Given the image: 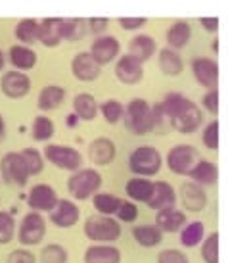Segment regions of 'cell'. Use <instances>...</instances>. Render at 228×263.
<instances>
[{
    "mask_svg": "<svg viewBox=\"0 0 228 263\" xmlns=\"http://www.w3.org/2000/svg\"><path fill=\"white\" fill-rule=\"evenodd\" d=\"M115 77L123 85H138L144 77V64L131 54H125L115 64Z\"/></svg>",
    "mask_w": 228,
    "mask_h": 263,
    "instance_id": "e0dca14e",
    "label": "cell"
},
{
    "mask_svg": "<svg viewBox=\"0 0 228 263\" xmlns=\"http://www.w3.org/2000/svg\"><path fill=\"white\" fill-rule=\"evenodd\" d=\"M194 183H198L199 186H213L219 181V167L215 161L209 160H198L196 165L192 167V171L188 173Z\"/></svg>",
    "mask_w": 228,
    "mask_h": 263,
    "instance_id": "7402d4cb",
    "label": "cell"
},
{
    "mask_svg": "<svg viewBox=\"0 0 228 263\" xmlns=\"http://www.w3.org/2000/svg\"><path fill=\"white\" fill-rule=\"evenodd\" d=\"M201 142H203V146L207 150H219L221 139H219V121L217 119H213L211 123L205 125V129L201 133Z\"/></svg>",
    "mask_w": 228,
    "mask_h": 263,
    "instance_id": "ee69618b",
    "label": "cell"
},
{
    "mask_svg": "<svg viewBox=\"0 0 228 263\" xmlns=\"http://www.w3.org/2000/svg\"><path fill=\"white\" fill-rule=\"evenodd\" d=\"M87 25H89V33L102 35L103 31L108 29L110 20H108V17H90V20H87Z\"/></svg>",
    "mask_w": 228,
    "mask_h": 263,
    "instance_id": "681fc988",
    "label": "cell"
},
{
    "mask_svg": "<svg viewBox=\"0 0 228 263\" xmlns=\"http://www.w3.org/2000/svg\"><path fill=\"white\" fill-rule=\"evenodd\" d=\"M131 233L136 244L142 248H155L163 242V233L155 225H136Z\"/></svg>",
    "mask_w": 228,
    "mask_h": 263,
    "instance_id": "83f0119b",
    "label": "cell"
},
{
    "mask_svg": "<svg viewBox=\"0 0 228 263\" xmlns=\"http://www.w3.org/2000/svg\"><path fill=\"white\" fill-rule=\"evenodd\" d=\"M46 161H50L52 165H56L58 169L69 171L73 173L77 169L82 167V156L81 152L73 146H66V144H46L43 150Z\"/></svg>",
    "mask_w": 228,
    "mask_h": 263,
    "instance_id": "ba28073f",
    "label": "cell"
},
{
    "mask_svg": "<svg viewBox=\"0 0 228 263\" xmlns=\"http://www.w3.org/2000/svg\"><path fill=\"white\" fill-rule=\"evenodd\" d=\"M6 64H8V58H6V54L0 50V71L6 67Z\"/></svg>",
    "mask_w": 228,
    "mask_h": 263,
    "instance_id": "db71d44e",
    "label": "cell"
},
{
    "mask_svg": "<svg viewBox=\"0 0 228 263\" xmlns=\"http://www.w3.org/2000/svg\"><path fill=\"white\" fill-rule=\"evenodd\" d=\"M159 69L161 73H165L167 77H177L182 73L184 69V60L178 54V50L173 48H161L159 52Z\"/></svg>",
    "mask_w": 228,
    "mask_h": 263,
    "instance_id": "f1b7e54d",
    "label": "cell"
},
{
    "mask_svg": "<svg viewBox=\"0 0 228 263\" xmlns=\"http://www.w3.org/2000/svg\"><path fill=\"white\" fill-rule=\"evenodd\" d=\"M66 100V88L59 85H46L43 90L38 92L37 106L40 111H54Z\"/></svg>",
    "mask_w": 228,
    "mask_h": 263,
    "instance_id": "cb8c5ba5",
    "label": "cell"
},
{
    "mask_svg": "<svg viewBox=\"0 0 228 263\" xmlns=\"http://www.w3.org/2000/svg\"><path fill=\"white\" fill-rule=\"evenodd\" d=\"M125 125L127 129L134 135H148L154 131V121H152V106L144 98H133L125 106Z\"/></svg>",
    "mask_w": 228,
    "mask_h": 263,
    "instance_id": "5b68a950",
    "label": "cell"
},
{
    "mask_svg": "<svg viewBox=\"0 0 228 263\" xmlns=\"http://www.w3.org/2000/svg\"><path fill=\"white\" fill-rule=\"evenodd\" d=\"M123 256L117 246H90L85 252V263H121Z\"/></svg>",
    "mask_w": 228,
    "mask_h": 263,
    "instance_id": "4316f807",
    "label": "cell"
},
{
    "mask_svg": "<svg viewBox=\"0 0 228 263\" xmlns=\"http://www.w3.org/2000/svg\"><path fill=\"white\" fill-rule=\"evenodd\" d=\"M58 192L54 186L46 183H38L35 186L29 189L27 194V205H29L33 212H50L54 210V205L58 204Z\"/></svg>",
    "mask_w": 228,
    "mask_h": 263,
    "instance_id": "7c38bea8",
    "label": "cell"
},
{
    "mask_svg": "<svg viewBox=\"0 0 228 263\" xmlns=\"http://www.w3.org/2000/svg\"><path fill=\"white\" fill-rule=\"evenodd\" d=\"M15 39L19 41V44H29L37 43L38 41V22L33 20V17H27V20H22V22L15 25Z\"/></svg>",
    "mask_w": 228,
    "mask_h": 263,
    "instance_id": "e575fe53",
    "label": "cell"
},
{
    "mask_svg": "<svg viewBox=\"0 0 228 263\" xmlns=\"http://www.w3.org/2000/svg\"><path fill=\"white\" fill-rule=\"evenodd\" d=\"M119 52H121V44L111 35H98L92 46H90V56L102 67L111 64L119 56Z\"/></svg>",
    "mask_w": 228,
    "mask_h": 263,
    "instance_id": "9a60e30c",
    "label": "cell"
},
{
    "mask_svg": "<svg viewBox=\"0 0 228 263\" xmlns=\"http://www.w3.org/2000/svg\"><path fill=\"white\" fill-rule=\"evenodd\" d=\"M117 23L125 31H138L140 27H144L148 23L146 17H119Z\"/></svg>",
    "mask_w": 228,
    "mask_h": 263,
    "instance_id": "c3c4849f",
    "label": "cell"
},
{
    "mask_svg": "<svg viewBox=\"0 0 228 263\" xmlns=\"http://www.w3.org/2000/svg\"><path fill=\"white\" fill-rule=\"evenodd\" d=\"M0 88H2V95L12 100H19L31 92V79L25 71H6L0 79Z\"/></svg>",
    "mask_w": 228,
    "mask_h": 263,
    "instance_id": "30bf717a",
    "label": "cell"
},
{
    "mask_svg": "<svg viewBox=\"0 0 228 263\" xmlns=\"http://www.w3.org/2000/svg\"><path fill=\"white\" fill-rule=\"evenodd\" d=\"M180 233V244L186 248H196L201 244L203 236H205V225L201 221H192L178 231Z\"/></svg>",
    "mask_w": 228,
    "mask_h": 263,
    "instance_id": "1f68e13d",
    "label": "cell"
},
{
    "mask_svg": "<svg viewBox=\"0 0 228 263\" xmlns=\"http://www.w3.org/2000/svg\"><path fill=\"white\" fill-rule=\"evenodd\" d=\"M38 41L48 46L56 48L64 41L61 37V17H46L43 22H38Z\"/></svg>",
    "mask_w": 228,
    "mask_h": 263,
    "instance_id": "603a6c76",
    "label": "cell"
},
{
    "mask_svg": "<svg viewBox=\"0 0 228 263\" xmlns=\"http://www.w3.org/2000/svg\"><path fill=\"white\" fill-rule=\"evenodd\" d=\"M155 50H157L155 39L150 37V35H136L129 43V54L134 56L136 60H140L142 64L152 58L155 54Z\"/></svg>",
    "mask_w": 228,
    "mask_h": 263,
    "instance_id": "484cf974",
    "label": "cell"
},
{
    "mask_svg": "<svg viewBox=\"0 0 228 263\" xmlns=\"http://www.w3.org/2000/svg\"><path fill=\"white\" fill-rule=\"evenodd\" d=\"M103 179L96 169H77L67 179V192L73 200H90L100 192Z\"/></svg>",
    "mask_w": 228,
    "mask_h": 263,
    "instance_id": "3957f363",
    "label": "cell"
},
{
    "mask_svg": "<svg viewBox=\"0 0 228 263\" xmlns=\"http://www.w3.org/2000/svg\"><path fill=\"white\" fill-rule=\"evenodd\" d=\"M192 29L186 22H175L167 31V44L173 50H180L186 44L190 43Z\"/></svg>",
    "mask_w": 228,
    "mask_h": 263,
    "instance_id": "4dcf8cb0",
    "label": "cell"
},
{
    "mask_svg": "<svg viewBox=\"0 0 228 263\" xmlns=\"http://www.w3.org/2000/svg\"><path fill=\"white\" fill-rule=\"evenodd\" d=\"M178 200L186 212L198 213L203 212L207 208V192L203 186H199L198 183L194 181H188V183H182L180 189H178Z\"/></svg>",
    "mask_w": 228,
    "mask_h": 263,
    "instance_id": "4fadbf2b",
    "label": "cell"
},
{
    "mask_svg": "<svg viewBox=\"0 0 228 263\" xmlns=\"http://www.w3.org/2000/svg\"><path fill=\"white\" fill-rule=\"evenodd\" d=\"M123 229L115 217L111 215H90L85 221V236L96 244H111L121 238Z\"/></svg>",
    "mask_w": 228,
    "mask_h": 263,
    "instance_id": "7a4b0ae2",
    "label": "cell"
},
{
    "mask_svg": "<svg viewBox=\"0 0 228 263\" xmlns=\"http://www.w3.org/2000/svg\"><path fill=\"white\" fill-rule=\"evenodd\" d=\"M201 106L209 114L217 116L219 114V88H209L205 95H203V98H201Z\"/></svg>",
    "mask_w": 228,
    "mask_h": 263,
    "instance_id": "7dc6e473",
    "label": "cell"
},
{
    "mask_svg": "<svg viewBox=\"0 0 228 263\" xmlns=\"http://www.w3.org/2000/svg\"><path fill=\"white\" fill-rule=\"evenodd\" d=\"M50 223L58 229H71L79 223L81 219V210L69 198H59L58 204L54 205V210H50Z\"/></svg>",
    "mask_w": 228,
    "mask_h": 263,
    "instance_id": "8fae6325",
    "label": "cell"
},
{
    "mask_svg": "<svg viewBox=\"0 0 228 263\" xmlns=\"http://www.w3.org/2000/svg\"><path fill=\"white\" fill-rule=\"evenodd\" d=\"M89 35V25L82 17H69L61 20V37L66 41H82Z\"/></svg>",
    "mask_w": 228,
    "mask_h": 263,
    "instance_id": "d6a6232c",
    "label": "cell"
},
{
    "mask_svg": "<svg viewBox=\"0 0 228 263\" xmlns=\"http://www.w3.org/2000/svg\"><path fill=\"white\" fill-rule=\"evenodd\" d=\"M119 204H121V198L110 192H96L92 196V205L100 215H115Z\"/></svg>",
    "mask_w": 228,
    "mask_h": 263,
    "instance_id": "d590c367",
    "label": "cell"
},
{
    "mask_svg": "<svg viewBox=\"0 0 228 263\" xmlns=\"http://www.w3.org/2000/svg\"><path fill=\"white\" fill-rule=\"evenodd\" d=\"M199 160V152L190 144H177L173 146L167 154V167L171 173L180 177H188L192 167L196 165V161Z\"/></svg>",
    "mask_w": 228,
    "mask_h": 263,
    "instance_id": "9c48e42d",
    "label": "cell"
},
{
    "mask_svg": "<svg viewBox=\"0 0 228 263\" xmlns=\"http://www.w3.org/2000/svg\"><path fill=\"white\" fill-rule=\"evenodd\" d=\"M186 213L182 210H177V208H169V210H159L157 215H155V223L154 225L161 231L163 234H175L178 233L184 225H186Z\"/></svg>",
    "mask_w": 228,
    "mask_h": 263,
    "instance_id": "ffe728a7",
    "label": "cell"
},
{
    "mask_svg": "<svg viewBox=\"0 0 228 263\" xmlns=\"http://www.w3.org/2000/svg\"><path fill=\"white\" fill-rule=\"evenodd\" d=\"M69 261V254L67 250L58 244V242H52L46 244L45 248L40 250L38 254V263H67Z\"/></svg>",
    "mask_w": 228,
    "mask_h": 263,
    "instance_id": "74e56055",
    "label": "cell"
},
{
    "mask_svg": "<svg viewBox=\"0 0 228 263\" xmlns=\"http://www.w3.org/2000/svg\"><path fill=\"white\" fill-rule=\"evenodd\" d=\"M146 204L154 212L177 208V190L173 189L167 181H155L154 192H152V196H150V200H148Z\"/></svg>",
    "mask_w": 228,
    "mask_h": 263,
    "instance_id": "ac0fdd59",
    "label": "cell"
},
{
    "mask_svg": "<svg viewBox=\"0 0 228 263\" xmlns=\"http://www.w3.org/2000/svg\"><path fill=\"white\" fill-rule=\"evenodd\" d=\"M56 133V125L48 116H37L33 119V127H31V137L37 142H48Z\"/></svg>",
    "mask_w": 228,
    "mask_h": 263,
    "instance_id": "836d02e7",
    "label": "cell"
},
{
    "mask_svg": "<svg viewBox=\"0 0 228 263\" xmlns=\"http://www.w3.org/2000/svg\"><path fill=\"white\" fill-rule=\"evenodd\" d=\"M71 73L81 83H92L100 77L102 66L90 56V52H79L71 60Z\"/></svg>",
    "mask_w": 228,
    "mask_h": 263,
    "instance_id": "5bb4252c",
    "label": "cell"
},
{
    "mask_svg": "<svg viewBox=\"0 0 228 263\" xmlns=\"http://www.w3.org/2000/svg\"><path fill=\"white\" fill-rule=\"evenodd\" d=\"M163 110L171 117L173 129L182 135H192L203 125V111L196 102L186 98L182 92H169L161 100Z\"/></svg>",
    "mask_w": 228,
    "mask_h": 263,
    "instance_id": "6da1fadb",
    "label": "cell"
},
{
    "mask_svg": "<svg viewBox=\"0 0 228 263\" xmlns=\"http://www.w3.org/2000/svg\"><path fill=\"white\" fill-rule=\"evenodd\" d=\"M152 121H154V131H157V133L173 131L171 117L167 116V111L163 110L161 102H157V104H154V106H152Z\"/></svg>",
    "mask_w": 228,
    "mask_h": 263,
    "instance_id": "b9f144b4",
    "label": "cell"
},
{
    "mask_svg": "<svg viewBox=\"0 0 228 263\" xmlns=\"http://www.w3.org/2000/svg\"><path fill=\"white\" fill-rule=\"evenodd\" d=\"M119 223H134L138 219V205L133 200H121L117 212H115Z\"/></svg>",
    "mask_w": 228,
    "mask_h": 263,
    "instance_id": "7bdbcfd3",
    "label": "cell"
},
{
    "mask_svg": "<svg viewBox=\"0 0 228 263\" xmlns=\"http://www.w3.org/2000/svg\"><path fill=\"white\" fill-rule=\"evenodd\" d=\"M15 236H17V242L22 246H38L46 236L45 217L38 212H33V210L29 213H25L17 231H15Z\"/></svg>",
    "mask_w": 228,
    "mask_h": 263,
    "instance_id": "52a82bcc",
    "label": "cell"
},
{
    "mask_svg": "<svg viewBox=\"0 0 228 263\" xmlns=\"http://www.w3.org/2000/svg\"><path fill=\"white\" fill-rule=\"evenodd\" d=\"M98 111L102 114V117L106 119V123L110 125H117L123 116H125V106L115 100V98H110V100H106L98 106Z\"/></svg>",
    "mask_w": 228,
    "mask_h": 263,
    "instance_id": "8d00e7d4",
    "label": "cell"
},
{
    "mask_svg": "<svg viewBox=\"0 0 228 263\" xmlns=\"http://www.w3.org/2000/svg\"><path fill=\"white\" fill-rule=\"evenodd\" d=\"M15 231H17V225H15L14 215L8 212H0V244H10L14 240Z\"/></svg>",
    "mask_w": 228,
    "mask_h": 263,
    "instance_id": "60d3db41",
    "label": "cell"
},
{
    "mask_svg": "<svg viewBox=\"0 0 228 263\" xmlns=\"http://www.w3.org/2000/svg\"><path fill=\"white\" fill-rule=\"evenodd\" d=\"M73 111L81 121H92L98 116V102L89 92H81L73 98Z\"/></svg>",
    "mask_w": 228,
    "mask_h": 263,
    "instance_id": "f546056e",
    "label": "cell"
},
{
    "mask_svg": "<svg viewBox=\"0 0 228 263\" xmlns=\"http://www.w3.org/2000/svg\"><path fill=\"white\" fill-rule=\"evenodd\" d=\"M117 156V148H115V142L108 137H98L89 144V160L94 163V165H110L111 161L115 160Z\"/></svg>",
    "mask_w": 228,
    "mask_h": 263,
    "instance_id": "d6986e66",
    "label": "cell"
},
{
    "mask_svg": "<svg viewBox=\"0 0 228 263\" xmlns=\"http://www.w3.org/2000/svg\"><path fill=\"white\" fill-rule=\"evenodd\" d=\"M22 156H23V160H25V163H27V167H29L31 177L40 175V173L45 171V156H43V152H38L37 148H33V146L23 148Z\"/></svg>",
    "mask_w": 228,
    "mask_h": 263,
    "instance_id": "ab89813d",
    "label": "cell"
},
{
    "mask_svg": "<svg viewBox=\"0 0 228 263\" xmlns=\"http://www.w3.org/2000/svg\"><path fill=\"white\" fill-rule=\"evenodd\" d=\"M163 158L154 146H138L129 156V169L136 177H154L161 171Z\"/></svg>",
    "mask_w": 228,
    "mask_h": 263,
    "instance_id": "277c9868",
    "label": "cell"
},
{
    "mask_svg": "<svg viewBox=\"0 0 228 263\" xmlns=\"http://www.w3.org/2000/svg\"><path fill=\"white\" fill-rule=\"evenodd\" d=\"M201 259L205 263H219V233H209L201 240Z\"/></svg>",
    "mask_w": 228,
    "mask_h": 263,
    "instance_id": "f35d334b",
    "label": "cell"
},
{
    "mask_svg": "<svg viewBox=\"0 0 228 263\" xmlns=\"http://www.w3.org/2000/svg\"><path fill=\"white\" fill-rule=\"evenodd\" d=\"M0 177L10 186H25L27 184L31 173L22 152H8L0 160Z\"/></svg>",
    "mask_w": 228,
    "mask_h": 263,
    "instance_id": "8992f818",
    "label": "cell"
},
{
    "mask_svg": "<svg viewBox=\"0 0 228 263\" xmlns=\"http://www.w3.org/2000/svg\"><path fill=\"white\" fill-rule=\"evenodd\" d=\"M6 263H37V256L27 248H17L8 254Z\"/></svg>",
    "mask_w": 228,
    "mask_h": 263,
    "instance_id": "bcb514c9",
    "label": "cell"
},
{
    "mask_svg": "<svg viewBox=\"0 0 228 263\" xmlns=\"http://www.w3.org/2000/svg\"><path fill=\"white\" fill-rule=\"evenodd\" d=\"M79 121H81V119H79V116H77L75 111H71V114H69V116L66 117V125H67V129H75V127L79 125Z\"/></svg>",
    "mask_w": 228,
    "mask_h": 263,
    "instance_id": "816d5d0a",
    "label": "cell"
},
{
    "mask_svg": "<svg viewBox=\"0 0 228 263\" xmlns=\"http://www.w3.org/2000/svg\"><path fill=\"white\" fill-rule=\"evenodd\" d=\"M6 137V121H4V117L0 114V140Z\"/></svg>",
    "mask_w": 228,
    "mask_h": 263,
    "instance_id": "f5cc1de1",
    "label": "cell"
},
{
    "mask_svg": "<svg viewBox=\"0 0 228 263\" xmlns=\"http://www.w3.org/2000/svg\"><path fill=\"white\" fill-rule=\"evenodd\" d=\"M154 192V181H150L148 177H136L129 179L125 183V194L133 202H144L146 204L150 196Z\"/></svg>",
    "mask_w": 228,
    "mask_h": 263,
    "instance_id": "d4e9b609",
    "label": "cell"
},
{
    "mask_svg": "<svg viewBox=\"0 0 228 263\" xmlns=\"http://www.w3.org/2000/svg\"><path fill=\"white\" fill-rule=\"evenodd\" d=\"M199 25L207 33H217L219 31V17H199Z\"/></svg>",
    "mask_w": 228,
    "mask_h": 263,
    "instance_id": "f907efd6",
    "label": "cell"
},
{
    "mask_svg": "<svg viewBox=\"0 0 228 263\" xmlns=\"http://www.w3.org/2000/svg\"><path fill=\"white\" fill-rule=\"evenodd\" d=\"M8 60H10V64L14 66V69L17 71H31L33 67L37 66L38 62V56L37 52L29 48V46H25V44H15L12 46L10 50H8Z\"/></svg>",
    "mask_w": 228,
    "mask_h": 263,
    "instance_id": "44dd1931",
    "label": "cell"
},
{
    "mask_svg": "<svg viewBox=\"0 0 228 263\" xmlns=\"http://www.w3.org/2000/svg\"><path fill=\"white\" fill-rule=\"evenodd\" d=\"M157 263H190L188 256L184 254L182 250H161L157 254Z\"/></svg>",
    "mask_w": 228,
    "mask_h": 263,
    "instance_id": "f6af8a7d",
    "label": "cell"
},
{
    "mask_svg": "<svg viewBox=\"0 0 228 263\" xmlns=\"http://www.w3.org/2000/svg\"><path fill=\"white\" fill-rule=\"evenodd\" d=\"M192 73L203 88H217L219 85V64L211 58L192 60Z\"/></svg>",
    "mask_w": 228,
    "mask_h": 263,
    "instance_id": "2e32d148",
    "label": "cell"
}]
</instances>
